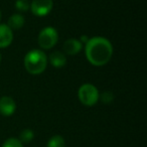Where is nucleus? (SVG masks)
<instances>
[{
  "label": "nucleus",
  "mask_w": 147,
  "mask_h": 147,
  "mask_svg": "<svg viewBox=\"0 0 147 147\" xmlns=\"http://www.w3.org/2000/svg\"><path fill=\"white\" fill-rule=\"evenodd\" d=\"M2 147H24V145L18 140V138L11 137L8 138L3 142Z\"/></svg>",
  "instance_id": "14"
},
{
  "label": "nucleus",
  "mask_w": 147,
  "mask_h": 147,
  "mask_svg": "<svg viewBox=\"0 0 147 147\" xmlns=\"http://www.w3.org/2000/svg\"><path fill=\"white\" fill-rule=\"evenodd\" d=\"M0 63H1V53H0Z\"/></svg>",
  "instance_id": "16"
},
{
  "label": "nucleus",
  "mask_w": 147,
  "mask_h": 147,
  "mask_svg": "<svg viewBox=\"0 0 147 147\" xmlns=\"http://www.w3.org/2000/svg\"><path fill=\"white\" fill-rule=\"evenodd\" d=\"M47 147H65V141L61 135H53L49 139Z\"/></svg>",
  "instance_id": "11"
},
{
  "label": "nucleus",
  "mask_w": 147,
  "mask_h": 147,
  "mask_svg": "<svg viewBox=\"0 0 147 147\" xmlns=\"http://www.w3.org/2000/svg\"><path fill=\"white\" fill-rule=\"evenodd\" d=\"M53 7V0H32L30 3V10L38 17L47 16Z\"/></svg>",
  "instance_id": "5"
},
{
  "label": "nucleus",
  "mask_w": 147,
  "mask_h": 147,
  "mask_svg": "<svg viewBox=\"0 0 147 147\" xmlns=\"http://www.w3.org/2000/svg\"><path fill=\"white\" fill-rule=\"evenodd\" d=\"M24 67L30 75H40L47 65V57L41 49H31L24 57Z\"/></svg>",
  "instance_id": "2"
},
{
  "label": "nucleus",
  "mask_w": 147,
  "mask_h": 147,
  "mask_svg": "<svg viewBox=\"0 0 147 147\" xmlns=\"http://www.w3.org/2000/svg\"><path fill=\"white\" fill-rule=\"evenodd\" d=\"M49 61H51V65L53 67L59 69V67H63L67 63V57L63 53V51H53L49 55Z\"/></svg>",
  "instance_id": "9"
},
{
  "label": "nucleus",
  "mask_w": 147,
  "mask_h": 147,
  "mask_svg": "<svg viewBox=\"0 0 147 147\" xmlns=\"http://www.w3.org/2000/svg\"><path fill=\"white\" fill-rule=\"evenodd\" d=\"M63 53L69 55H78L83 49V43L77 38H69L63 43Z\"/></svg>",
  "instance_id": "8"
},
{
  "label": "nucleus",
  "mask_w": 147,
  "mask_h": 147,
  "mask_svg": "<svg viewBox=\"0 0 147 147\" xmlns=\"http://www.w3.org/2000/svg\"><path fill=\"white\" fill-rule=\"evenodd\" d=\"M15 8L20 12H25V11L30 9V3L27 0H16L15 1Z\"/></svg>",
  "instance_id": "13"
},
{
  "label": "nucleus",
  "mask_w": 147,
  "mask_h": 147,
  "mask_svg": "<svg viewBox=\"0 0 147 147\" xmlns=\"http://www.w3.org/2000/svg\"><path fill=\"white\" fill-rule=\"evenodd\" d=\"M16 110V103L11 97L3 96L0 98V114L2 116H12Z\"/></svg>",
  "instance_id": "6"
},
{
  "label": "nucleus",
  "mask_w": 147,
  "mask_h": 147,
  "mask_svg": "<svg viewBox=\"0 0 147 147\" xmlns=\"http://www.w3.org/2000/svg\"><path fill=\"white\" fill-rule=\"evenodd\" d=\"M59 40L57 30L53 26H47L40 30L38 34V45L42 49H51L57 45Z\"/></svg>",
  "instance_id": "4"
},
{
  "label": "nucleus",
  "mask_w": 147,
  "mask_h": 147,
  "mask_svg": "<svg viewBox=\"0 0 147 147\" xmlns=\"http://www.w3.org/2000/svg\"><path fill=\"white\" fill-rule=\"evenodd\" d=\"M0 19H1V10H0Z\"/></svg>",
  "instance_id": "17"
},
{
  "label": "nucleus",
  "mask_w": 147,
  "mask_h": 147,
  "mask_svg": "<svg viewBox=\"0 0 147 147\" xmlns=\"http://www.w3.org/2000/svg\"><path fill=\"white\" fill-rule=\"evenodd\" d=\"M99 99L102 101L104 104H111L114 100V94L110 91H107V92H104L103 94H101L99 96Z\"/></svg>",
  "instance_id": "15"
},
{
  "label": "nucleus",
  "mask_w": 147,
  "mask_h": 147,
  "mask_svg": "<svg viewBox=\"0 0 147 147\" xmlns=\"http://www.w3.org/2000/svg\"><path fill=\"white\" fill-rule=\"evenodd\" d=\"M13 40V32L5 23L0 24V49H6Z\"/></svg>",
  "instance_id": "7"
},
{
  "label": "nucleus",
  "mask_w": 147,
  "mask_h": 147,
  "mask_svg": "<svg viewBox=\"0 0 147 147\" xmlns=\"http://www.w3.org/2000/svg\"><path fill=\"white\" fill-rule=\"evenodd\" d=\"M85 53L91 65L95 67H103L107 65L112 57L113 45L106 37H91L85 45Z\"/></svg>",
  "instance_id": "1"
},
{
  "label": "nucleus",
  "mask_w": 147,
  "mask_h": 147,
  "mask_svg": "<svg viewBox=\"0 0 147 147\" xmlns=\"http://www.w3.org/2000/svg\"><path fill=\"white\" fill-rule=\"evenodd\" d=\"M33 137H34V133H33V131L31 130V129H23L22 131H21L20 135H19V138L18 140L20 141L22 144H27V143L31 142L33 139Z\"/></svg>",
  "instance_id": "12"
},
{
  "label": "nucleus",
  "mask_w": 147,
  "mask_h": 147,
  "mask_svg": "<svg viewBox=\"0 0 147 147\" xmlns=\"http://www.w3.org/2000/svg\"><path fill=\"white\" fill-rule=\"evenodd\" d=\"M99 96L100 94H99L98 89L92 84L82 85L78 91V97L80 102L88 107L96 105L99 101Z\"/></svg>",
  "instance_id": "3"
},
{
  "label": "nucleus",
  "mask_w": 147,
  "mask_h": 147,
  "mask_svg": "<svg viewBox=\"0 0 147 147\" xmlns=\"http://www.w3.org/2000/svg\"><path fill=\"white\" fill-rule=\"evenodd\" d=\"M25 19L23 15L19 14V13H14L8 18L7 21V25L11 28V30H17L20 29L21 27L24 25Z\"/></svg>",
  "instance_id": "10"
}]
</instances>
